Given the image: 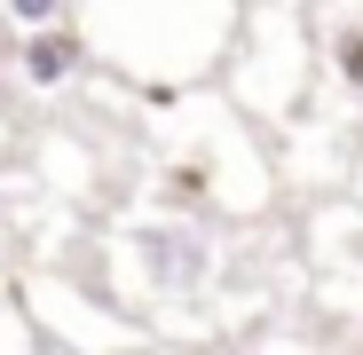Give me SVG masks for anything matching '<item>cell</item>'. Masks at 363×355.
<instances>
[{
    "label": "cell",
    "instance_id": "6da1fadb",
    "mask_svg": "<svg viewBox=\"0 0 363 355\" xmlns=\"http://www.w3.org/2000/svg\"><path fill=\"white\" fill-rule=\"evenodd\" d=\"M135 269L150 292H166V300H190V292L213 284V237L198 221H143L135 229Z\"/></svg>",
    "mask_w": 363,
    "mask_h": 355
},
{
    "label": "cell",
    "instance_id": "7a4b0ae2",
    "mask_svg": "<svg viewBox=\"0 0 363 355\" xmlns=\"http://www.w3.org/2000/svg\"><path fill=\"white\" fill-rule=\"evenodd\" d=\"M79 64H87V40L79 32H55V24H32L24 32V79L32 87H64Z\"/></svg>",
    "mask_w": 363,
    "mask_h": 355
},
{
    "label": "cell",
    "instance_id": "3957f363",
    "mask_svg": "<svg viewBox=\"0 0 363 355\" xmlns=\"http://www.w3.org/2000/svg\"><path fill=\"white\" fill-rule=\"evenodd\" d=\"M64 16V0H9V24L16 32H32V24H55Z\"/></svg>",
    "mask_w": 363,
    "mask_h": 355
}]
</instances>
